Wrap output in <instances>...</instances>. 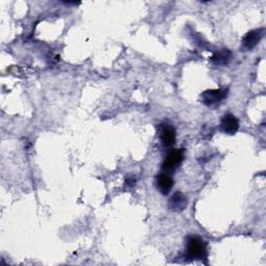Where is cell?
Instances as JSON below:
<instances>
[{"instance_id":"6da1fadb","label":"cell","mask_w":266,"mask_h":266,"mask_svg":"<svg viewBox=\"0 0 266 266\" xmlns=\"http://www.w3.org/2000/svg\"><path fill=\"white\" fill-rule=\"evenodd\" d=\"M207 255L206 244L200 236L192 235L186 238V258L189 260H201Z\"/></svg>"},{"instance_id":"7a4b0ae2","label":"cell","mask_w":266,"mask_h":266,"mask_svg":"<svg viewBox=\"0 0 266 266\" xmlns=\"http://www.w3.org/2000/svg\"><path fill=\"white\" fill-rule=\"evenodd\" d=\"M184 159V150L183 149H175L172 150L162 162V172L165 173H174Z\"/></svg>"},{"instance_id":"3957f363","label":"cell","mask_w":266,"mask_h":266,"mask_svg":"<svg viewBox=\"0 0 266 266\" xmlns=\"http://www.w3.org/2000/svg\"><path fill=\"white\" fill-rule=\"evenodd\" d=\"M228 96V90L217 88V90H207L201 95L202 102L206 106H214L220 104Z\"/></svg>"},{"instance_id":"277c9868","label":"cell","mask_w":266,"mask_h":266,"mask_svg":"<svg viewBox=\"0 0 266 266\" xmlns=\"http://www.w3.org/2000/svg\"><path fill=\"white\" fill-rule=\"evenodd\" d=\"M159 138L164 148L173 147L177 138L175 127L168 123H162L159 126Z\"/></svg>"},{"instance_id":"5b68a950","label":"cell","mask_w":266,"mask_h":266,"mask_svg":"<svg viewBox=\"0 0 266 266\" xmlns=\"http://www.w3.org/2000/svg\"><path fill=\"white\" fill-rule=\"evenodd\" d=\"M221 129L223 132L229 135H234L237 133L239 129V121L233 113H226L222 117Z\"/></svg>"},{"instance_id":"8992f818","label":"cell","mask_w":266,"mask_h":266,"mask_svg":"<svg viewBox=\"0 0 266 266\" xmlns=\"http://www.w3.org/2000/svg\"><path fill=\"white\" fill-rule=\"evenodd\" d=\"M174 179L168 173L161 172L156 177V187L159 190V192L163 196H166L171 192V190L174 187Z\"/></svg>"},{"instance_id":"52a82bcc","label":"cell","mask_w":266,"mask_h":266,"mask_svg":"<svg viewBox=\"0 0 266 266\" xmlns=\"http://www.w3.org/2000/svg\"><path fill=\"white\" fill-rule=\"evenodd\" d=\"M263 35H264L263 28L254 29V31L249 32L243 39V48L246 50L254 49L261 41Z\"/></svg>"},{"instance_id":"ba28073f","label":"cell","mask_w":266,"mask_h":266,"mask_svg":"<svg viewBox=\"0 0 266 266\" xmlns=\"http://www.w3.org/2000/svg\"><path fill=\"white\" fill-rule=\"evenodd\" d=\"M187 204H188V201L186 199V197L178 191L176 192L172 196V198L170 199L168 201V208L172 210V211H175V212H180L182 210H184L186 207H187Z\"/></svg>"},{"instance_id":"9c48e42d","label":"cell","mask_w":266,"mask_h":266,"mask_svg":"<svg viewBox=\"0 0 266 266\" xmlns=\"http://www.w3.org/2000/svg\"><path fill=\"white\" fill-rule=\"evenodd\" d=\"M230 57H231V52L228 49H223L216 52L211 57V61L215 65H226L230 61Z\"/></svg>"},{"instance_id":"30bf717a","label":"cell","mask_w":266,"mask_h":266,"mask_svg":"<svg viewBox=\"0 0 266 266\" xmlns=\"http://www.w3.org/2000/svg\"><path fill=\"white\" fill-rule=\"evenodd\" d=\"M127 184L130 186H133L135 184V179L131 178V179H127Z\"/></svg>"}]
</instances>
